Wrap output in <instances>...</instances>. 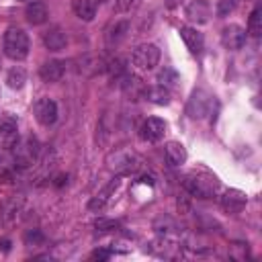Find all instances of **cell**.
Instances as JSON below:
<instances>
[{
  "mask_svg": "<svg viewBox=\"0 0 262 262\" xmlns=\"http://www.w3.org/2000/svg\"><path fill=\"white\" fill-rule=\"evenodd\" d=\"M184 186L188 188L190 194H194L199 199H211V196L217 194L221 182H219V178L215 174H211L207 170H199V172H190L186 176Z\"/></svg>",
  "mask_w": 262,
  "mask_h": 262,
  "instance_id": "6da1fadb",
  "label": "cell"
},
{
  "mask_svg": "<svg viewBox=\"0 0 262 262\" xmlns=\"http://www.w3.org/2000/svg\"><path fill=\"white\" fill-rule=\"evenodd\" d=\"M2 47H4V53H6L10 59L23 61V59L29 55V49H31L29 35H27L23 29H18V27H10V29L4 33Z\"/></svg>",
  "mask_w": 262,
  "mask_h": 262,
  "instance_id": "7a4b0ae2",
  "label": "cell"
},
{
  "mask_svg": "<svg viewBox=\"0 0 262 262\" xmlns=\"http://www.w3.org/2000/svg\"><path fill=\"white\" fill-rule=\"evenodd\" d=\"M131 61L141 72L154 70L160 63V49H158V45H154V43H141V45H137L133 49Z\"/></svg>",
  "mask_w": 262,
  "mask_h": 262,
  "instance_id": "3957f363",
  "label": "cell"
},
{
  "mask_svg": "<svg viewBox=\"0 0 262 262\" xmlns=\"http://www.w3.org/2000/svg\"><path fill=\"white\" fill-rule=\"evenodd\" d=\"M106 164L117 174H131L139 168V158L129 149H119L106 158Z\"/></svg>",
  "mask_w": 262,
  "mask_h": 262,
  "instance_id": "277c9868",
  "label": "cell"
},
{
  "mask_svg": "<svg viewBox=\"0 0 262 262\" xmlns=\"http://www.w3.org/2000/svg\"><path fill=\"white\" fill-rule=\"evenodd\" d=\"M211 104H213L211 94H207L205 90H194L186 104V113L190 115V119H203L209 115Z\"/></svg>",
  "mask_w": 262,
  "mask_h": 262,
  "instance_id": "5b68a950",
  "label": "cell"
},
{
  "mask_svg": "<svg viewBox=\"0 0 262 262\" xmlns=\"http://www.w3.org/2000/svg\"><path fill=\"white\" fill-rule=\"evenodd\" d=\"M221 45L229 51H237L246 45V29L239 25H227L221 31Z\"/></svg>",
  "mask_w": 262,
  "mask_h": 262,
  "instance_id": "8992f818",
  "label": "cell"
},
{
  "mask_svg": "<svg viewBox=\"0 0 262 262\" xmlns=\"http://www.w3.org/2000/svg\"><path fill=\"white\" fill-rule=\"evenodd\" d=\"M33 113H35V119H37L41 125L49 127V125H53L55 119H57V104H55L51 98H39V100L35 102V106H33Z\"/></svg>",
  "mask_w": 262,
  "mask_h": 262,
  "instance_id": "52a82bcc",
  "label": "cell"
},
{
  "mask_svg": "<svg viewBox=\"0 0 262 262\" xmlns=\"http://www.w3.org/2000/svg\"><path fill=\"white\" fill-rule=\"evenodd\" d=\"M166 133V123L158 117H149L141 123V129H139V135L143 141H149V143H156L164 137Z\"/></svg>",
  "mask_w": 262,
  "mask_h": 262,
  "instance_id": "ba28073f",
  "label": "cell"
},
{
  "mask_svg": "<svg viewBox=\"0 0 262 262\" xmlns=\"http://www.w3.org/2000/svg\"><path fill=\"white\" fill-rule=\"evenodd\" d=\"M43 45H45V49H49V51H61V49H66V45H68V35H66V31L61 29V27H49L45 33H43Z\"/></svg>",
  "mask_w": 262,
  "mask_h": 262,
  "instance_id": "9c48e42d",
  "label": "cell"
},
{
  "mask_svg": "<svg viewBox=\"0 0 262 262\" xmlns=\"http://www.w3.org/2000/svg\"><path fill=\"white\" fill-rule=\"evenodd\" d=\"M37 154H39L37 141L29 137V139H25L20 145H16V149H14V162H16L18 166H31V164L37 160Z\"/></svg>",
  "mask_w": 262,
  "mask_h": 262,
  "instance_id": "30bf717a",
  "label": "cell"
},
{
  "mask_svg": "<svg viewBox=\"0 0 262 262\" xmlns=\"http://www.w3.org/2000/svg\"><path fill=\"white\" fill-rule=\"evenodd\" d=\"M186 18L196 25H205L211 18V4L207 0H192L186 6Z\"/></svg>",
  "mask_w": 262,
  "mask_h": 262,
  "instance_id": "8fae6325",
  "label": "cell"
},
{
  "mask_svg": "<svg viewBox=\"0 0 262 262\" xmlns=\"http://www.w3.org/2000/svg\"><path fill=\"white\" fill-rule=\"evenodd\" d=\"M246 203H248L246 192H242V190H237V188H229V190H225L223 196H221V205H223V209H225L227 213H239V211L246 207Z\"/></svg>",
  "mask_w": 262,
  "mask_h": 262,
  "instance_id": "7c38bea8",
  "label": "cell"
},
{
  "mask_svg": "<svg viewBox=\"0 0 262 262\" xmlns=\"http://www.w3.org/2000/svg\"><path fill=\"white\" fill-rule=\"evenodd\" d=\"M180 37L184 41V45L188 47L190 53L199 55L205 47V39H203V33L196 31V27H180Z\"/></svg>",
  "mask_w": 262,
  "mask_h": 262,
  "instance_id": "4fadbf2b",
  "label": "cell"
},
{
  "mask_svg": "<svg viewBox=\"0 0 262 262\" xmlns=\"http://www.w3.org/2000/svg\"><path fill=\"white\" fill-rule=\"evenodd\" d=\"M66 74V63L59 61V59H51V61H45L41 68H39V76L43 82L47 84H53V82H59Z\"/></svg>",
  "mask_w": 262,
  "mask_h": 262,
  "instance_id": "5bb4252c",
  "label": "cell"
},
{
  "mask_svg": "<svg viewBox=\"0 0 262 262\" xmlns=\"http://www.w3.org/2000/svg\"><path fill=\"white\" fill-rule=\"evenodd\" d=\"M18 143V127L12 119L0 123V149H12Z\"/></svg>",
  "mask_w": 262,
  "mask_h": 262,
  "instance_id": "9a60e30c",
  "label": "cell"
},
{
  "mask_svg": "<svg viewBox=\"0 0 262 262\" xmlns=\"http://www.w3.org/2000/svg\"><path fill=\"white\" fill-rule=\"evenodd\" d=\"M164 154H166V162L170 166H174V168H178V166H182L186 162V149H184V145L180 141H168Z\"/></svg>",
  "mask_w": 262,
  "mask_h": 262,
  "instance_id": "2e32d148",
  "label": "cell"
},
{
  "mask_svg": "<svg viewBox=\"0 0 262 262\" xmlns=\"http://www.w3.org/2000/svg\"><path fill=\"white\" fill-rule=\"evenodd\" d=\"M25 16H27V20H29L31 25H43V23L47 20L49 12H47V6H45L43 2L31 0V2L27 4V8H25Z\"/></svg>",
  "mask_w": 262,
  "mask_h": 262,
  "instance_id": "e0dca14e",
  "label": "cell"
},
{
  "mask_svg": "<svg viewBox=\"0 0 262 262\" xmlns=\"http://www.w3.org/2000/svg\"><path fill=\"white\" fill-rule=\"evenodd\" d=\"M20 211H23V201L20 199H10V201H6L0 207V217H2V221L6 225H10V223H16L18 221Z\"/></svg>",
  "mask_w": 262,
  "mask_h": 262,
  "instance_id": "ac0fdd59",
  "label": "cell"
},
{
  "mask_svg": "<svg viewBox=\"0 0 262 262\" xmlns=\"http://www.w3.org/2000/svg\"><path fill=\"white\" fill-rule=\"evenodd\" d=\"M72 10L80 20H86V23L94 20V16H96V4L92 0H74Z\"/></svg>",
  "mask_w": 262,
  "mask_h": 262,
  "instance_id": "d6986e66",
  "label": "cell"
},
{
  "mask_svg": "<svg viewBox=\"0 0 262 262\" xmlns=\"http://www.w3.org/2000/svg\"><path fill=\"white\" fill-rule=\"evenodd\" d=\"M127 33H129V20H117L111 29H108V33H106V41L113 45H117V43H121L125 37H127Z\"/></svg>",
  "mask_w": 262,
  "mask_h": 262,
  "instance_id": "ffe728a7",
  "label": "cell"
},
{
  "mask_svg": "<svg viewBox=\"0 0 262 262\" xmlns=\"http://www.w3.org/2000/svg\"><path fill=\"white\" fill-rule=\"evenodd\" d=\"M145 96H147L154 104H160V106H164V104L170 102V92H168V88H164V86H151V88H147V90H145Z\"/></svg>",
  "mask_w": 262,
  "mask_h": 262,
  "instance_id": "44dd1931",
  "label": "cell"
},
{
  "mask_svg": "<svg viewBox=\"0 0 262 262\" xmlns=\"http://www.w3.org/2000/svg\"><path fill=\"white\" fill-rule=\"evenodd\" d=\"M117 186H119V180H113L104 190H100V192L90 201V209H102V207L108 203V199H111V194L115 192Z\"/></svg>",
  "mask_w": 262,
  "mask_h": 262,
  "instance_id": "7402d4cb",
  "label": "cell"
},
{
  "mask_svg": "<svg viewBox=\"0 0 262 262\" xmlns=\"http://www.w3.org/2000/svg\"><path fill=\"white\" fill-rule=\"evenodd\" d=\"M248 33H250L252 37H260V33H262V10H260V6H256V8L250 12Z\"/></svg>",
  "mask_w": 262,
  "mask_h": 262,
  "instance_id": "603a6c76",
  "label": "cell"
},
{
  "mask_svg": "<svg viewBox=\"0 0 262 262\" xmlns=\"http://www.w3.org/2000/svg\"><path fill=\"white\" fill-rule=\"evenodd\" d=\"M158 82H160V86H164V88H174V86H178L180 78H178V74H176L172 68H164V70L158 72Z\"/></svg>",
  "mask_w": 262,
  "mask_h": 262,
  "instance_id": "cb8c5ba5",
  "label": "cell"
},
{
  "mask_svg": "<svg viewBox=\"0 0 262 262\" xmlns=\"http://www.w3.org/2000/svg\"><path fill=\"white\" fill-rule=\"evenodd\" d=\"M6 82H8V86L10 88H23L25 86V82H27V74H25V70L23 68H12L10 72H8V76H6Z\"/></svg>",
  "mask_w": 262,
  "mask_h": 262,
  "instance_id": "d4e9b609",
  "label": "cell"
},
{
  "mask_svg": "<svg viewBox=\"0 0 262 262\" xmlns=\"http://www.w3.org/2000/svg\"><path fill=\"white\" fill-rule=\"evenodd\" d=\"M233 8H235V0H219V4H217V14H219V16H227Z\"/></svg>",
  "mask_w": 262,
  "mask_h": 262,
  "instance_id": "484cf974",
  "label": "cell"
},
{
  "mask_svg": "<svg viewBox=\"0 0 262 262\" xmlns=\"http://www.w3.org/2000/svg\"><path fill=\"white\" fill-rule=\"evenodd\" d=\"M43 239H45V237H43V233H41L39 229H33V231H29V233L25 235V242H27L29 246H31V244L35 246L37 242H43Z\"/></svg>",
  "mask_w": 262,
  "mask_h": 262,
  "instance_id": "4316f807",
  "label": "cell"
},
{
  "mask_svg": "<svg viewBox=\"0 0 262 262\" xmlns=\"http://www.w3.org/2000/svg\"><path fill=\"white\" fill-rule=\"evenodd\" d=\"M119 223L117 221H111V219H98L96 221V229H100V231H108V229H115Z\"/></svg>",
  "mask_w": 262,
  "mask_h": 262,
  "instance_id": "83f0119b",
  "label": "cell"
},
{
  "mask_svg": "<svg viewBox=\"0 0 262 262\" xmlns=\"http://www.w3.org/2000/svg\"><path fill=\"white\" fill-rule=\"evenodd\" d=\"M133 2L135 0H117V10L119 12H125V10H129L133 6Z\"/></svg>",
  "mask_w": 262,
  "mask_h": 262,
  "instance_id": "f1b7e54d",
  "label": "cell"
},
{
  "mask_svg": "<svg viewBox=\"0 0 262 262\" xmlns=\"http://www.w3.org/2000/svg\"><path fill=\"white\" fill-rule=\"evenodd\" d=\"M111 256V252L108 250H96L94 254H92V258H98V260H106Z\"/></svg>",
  "mask_w": 262,
  "mask_h": 262,
  "instance_id": "f546056e",
  "label": "cell"
},
{
  "mask_svg": "<svg viewBox=\"0 0 262 262\" xmlns=\"http://www.w3.org/2000/svg\"><path fill=\"white\" fill-rule=\"evenodd\" d=\"M180 2H182V0H166V6H168V8H178Z\"/></svg>",
  "mask_w": 262,
  "mask_h": 262,
  "instance_id": "4dcf8cb0",
  "label": "cell"
},
{
  "mask_svg": "<svg viewBox=\"0 0 262 262\" xmlns=\"http://www.w3.org/2000/svg\"><path fill=\"white\" fill-rule=\"evenodd\" d=\"M92 2H94V4H96V2H106V0H92Z\"/></svg>",
  "mask_w": 262,
  "mask_h": 262,
  "instance_id": "1f68e13d",
  "label": "cell"
},
{
  "mask_svg": "<svg viewBox=\"0 0 262 262\" xmlns=\"http://www.w3.org/2000/svg\"><path fill=\"white\" fill-rule=\"evenodd\" d=\"M27 2H31V0H27Z\"/></svg>",
  "mask_w": 262,
  "mask_h": 262,
  "instance_id": "d6a6232c",
  "label": "cell"
}]
</instances>
